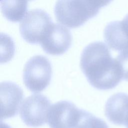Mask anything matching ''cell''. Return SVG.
Wrapping results in <instances>:
<instances>
[{
    "label": "cell",
    "mask_w": 128,
    "mask_h": 128,
    "mask_svg": "<svg viewBox=\"0 0 128 128\" xmlns=\"http://www.w3.org/2000/svg\"><path fill=\"white\" fill-rule=\"evenodd\" d=\"M80 66L88 82L98 90L114 88L122 80L119 64L101 42H92L84 48Z\"/></svg>",
    "instance_id": "6da1fadb"
},
{
    "label": "cell",
    "mask_w": 128,
    "mask_h": 128,
    "mask_svg": "<svg viewBox=\"0 0 128 128\" xmlns=\"http://www.w3.org/2000/svg\"><path fill=\"white\" fill-rule=\"evenodd\" d=\"M100 9L96 0H58L54 14L61 24L76 28L96 16Z\"/></svg>",
    "instance_id": "7a4b0ae2"
},
{
    "label": "cell",
    "mask_w": 128,
    "mask_h": 128,
    "mask_svg": "<svg viewBox=\"0 0 128 128\" xmlns=\"http://www.w3.org/2000/svg\"><path fill=\"white\" fill-rule=\"evenodd\" d=\"M52 68L50 60L44 56L36 55L25 64L23 81L25 86L34 92H40L50 84Z\"/></svg>",
    "instance_id": "3957f363"
},
{
    "label": "cell",
    "mask_w": 128,
    "mask_h": 128,
    "mask_svg": "<svg viewBox=\"0 0 128 128\" xmlns=\"http://www.w3.org/2000/svg\"><path fill=\"white\" fill-rule=\"evenodd\" d=\"M52 24L50 15L44 10L34 9L28 12L20 24L22 37L30 44H40L45 33Z\"/></svg>",
    "instance_id": "277c9868"
},
{
    "label": "cell",
    "mask_w": 128,
    "mask_h": 128,
    "mask_svg": "<svg viewBox=\"0 0 128 128\" xmlns=\"http://www.w3.org/2000/svg\"><path fill=\"white\" fill-rule=\"evenodd\" d=\"M50 102L45 96L34 94L26 98L20 110L22 120L28 126L37 128L48 122Z\"/></svg>",
    "instance_id": "5b68a950"
},
{
    "label": "cell",
    "mask_w": 128,
    "mask_h": 128,
    "mask_svg": "<svg viewBox=\"0 0 128 128\" xmlns=\"http://www.w3.org/2000/svg\"><path fill=\"white\" fill-rule=\"evenodd\" d=\"M84 111L70 102L61 100L51 106L47 122L50 128H76Z\"/></svg>",
    "instance_id": "8992f818"
},
{
    "label": "cell",
    "mask_w": 128,
    "mask_h": 128,
    "mask_svg": "<svg viewBox=\"0 0 128 128\" xmlns=\"http://www.w3.org/2000/svg\"><path fill=\"white\" fill-rule=\"evenodd\" d=\"M72 36L65 26L52 23L45 33L40 44L43 50L51 55L58 56L65 53L70 47Z\"/></svg>",
    "instance_id": "52a82bcc"
},
{
    "label": "cell",
    "mask_w": 128,
    "mask_h": 128,
    "mask_svg": "<svg viewBox=\"0 0 128 128\" xmlns=\"http://www.w3.org/2000/svg\"><path fill=\"white\" fill-rule=\"evenodd\" d=\"M1 120L16 116L23 98V90L18 84L10 82L0 83Z\"/></svg>",
    "instance_id": "ba28073f"
},
{
    "label": "cell",
    "mask_w": 128,
    "mask_h": 128,
    "mask_svg": "<svg viewBox=\"0 0 128 128\" xmlns=\"http://www.w3.org/2000/svg\"><path fill=\"white\" fill-rule=\"evenodd\" d=\"M104 112L112 123L125 125L128 120V94L118 92L112 95L106 102Z\"/></svg>",
    "instance_id": "9c48e42d"
},
{
    "label": "cell",
    "mask_w": 128,
    "mask_h": 128,
    "mask_svg": "<svg viewBox=\"0 0 128 128\" xmlns=\"http://www.w3.org/2000/svg\"><path fill=\"white\" fill-rule=\"evenodd\" d=\"M106 42L112 50L122 52L128 50V36L124 31L121 21L108 23L104 32Z\"/></svg>",
    "instance_id": "30bf717a"
},
{
    "label": "cell",
    "mask_w": 128,
    "mask_h": 128,
    "mask_svg": "<svg viewBox=\"0 0 128 128\" xmlns=\"http://www.w3.org/2000/svg\"><path fill=\"white\" fill-rule=\"evenodd\" d=\"M2 14L11 22H18L26 16L28 10V0H1Z\"/></svg>",
    "instance_id": "8fae6325"
},
{
    "label": "cell",
    "mask_w": 128,
    "mask_h": 128,
    "mask_svg": "<svg viewBox=\"0 0 128 128\" xmlns=\"http://www.w3.org/2000/svg\"><path fill=\"white\" fill-rule=\"evenodd\" d=\"M76 128H108V126L102 120L84 110Z\"/></svg>",
    "instance_id": "7c38bea8"
},
{
    "label": "cell",
    "mask_w": 128,
    "mask_h": 128,
    "mask_svg": "<svg viewBox=\"0 0 128 128\" xmlns=\"http://www.w3.org/2000/svg\"><path fill=\"white\" fill-rule=\"evenodd\" d=\"M116 59L121 70L122 79L128 81V50L121 52Z\"/></svg>",
    "instance_id": "4fadbf2b"
},
{
    "label": "cell",
    "mask_w": 128,
    "mask_h": 128,
    "mask_svg": "<svg viewBox=\"0 0 128 128\" xmlns=\"http://www.w3.org/2000/svg\"><path fill=\"white\" fill-rule=\"evenodd\" d=\"M122 22V28L126 32V34L128 36V14L124 16Z\"/></svg>",
    "instance_id": "5bb4252c"
},
{
    "label": "cell",
    "mask_w": 128,
    "mask_h": 128,
    "mask_svg": "<svg viewBox=\"0 0 128 128\" xmlns=\"http://www.w3.org/2000/svg\"><path fill=\"white\" fill-rule=\"evenodd\" d=\"M0 128H11L10 126L7 125L6 124H4L2 122H1L0 124Z\"/></svg>",
    "instance_id": "9a60e30c"
},
{
    "label": "cell",
    "mask_w": 128,
    "mask_h": 128,
    "mask_svg": "<svg viewBox=\"0 0 128 128\" xmlns=\"http://www.w3.org/2000/svg\"><path fill=\"white\" fill-rule=\"evenodd\" d=\"M125 126H126V128H128V120H127L126 122V124Z\"/></svg>",
    "instance_id": "2e32d148"
},
{
    "label": "cell",
    "mask_w": 128,
    "mask_h": 128,
    "mask_svg": "<svg viewBox=\"0 0 128 128\" xmlns=\"http://www.w3.org/2000/svg\"></svg>",
    "instance_id": "e0dca14e"
}]
</instances>
